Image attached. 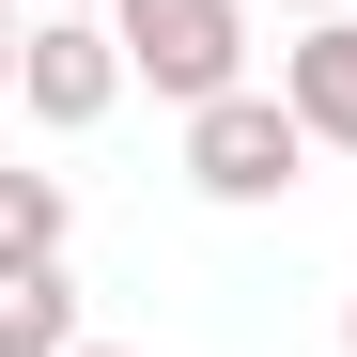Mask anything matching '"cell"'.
<instances>
[{
	"instance_id": "4",
	"label": "cell",
	"mask_w": 357,
	"mask_h": 357,
	"mask_svg": "<svg viewBox=\"0 0 357 357\" xmlns=\"http://www.w3.org/2000/svg\"><path fill=\"white\" fill-rule=\"evenodd\" d=\"M280 109L311 125V155H357V16H311L280 47Z\"/></svg>"
},
{
	"instance_id": "5",
	"label": "cell",
	"mask_w": 357,
	"mask_h": 357,
	"mask_svg": "<svg viewBox=\"0 0 357 357\" xmlns=\"http://www.w3.org/2000/svg\"><path fill=\"white\" fill-rule=\"evenodd\" d=\"M78 280L63 264H0V357H78Z\"/></svg>"
},
{
	"instance_id": "7",
	"label": "cell",
	"mask_w": 357,
	"mask_h": 357,
	"mask_svg": "<svg viewBox=\"0 0 357 357\" xmlns=\"http://www.w3.org/2000/svg\"><path fill=\"white\" fill-rule=\"evenodd\" d=\"M16 47H31V0H0V93H16Z\"/></svg>"
},
{
	"instance_id": "10",
	"label": "cell",
	"mask_w": 357,
	"mask_h": 357,
	"mask_svg": "<svg viewBox=\"0 0 357 357\" xmlns=\"http://www.w3.org/2000/svg\"><path fill=\"white\" fill-rule=\"evenodd\" d=\"M342 357H357V295H342Z\"/></svg>"
},
{
	"instance_id": "6",
	"label": "cell",
	"mask_w": 357,
	"mask_h": 357,
	"mask_svg": "<svg viewBox=\"0 0 357 357\" xmlns=\"http://www.w3.org/2000/svg\"><path fill=\"white\" fill-rule=\"evenodd\" d=\"M63 233H78L63 171H0V264H63Z\"/></svg>"
},
{
	"instance_id": "11",
	"label": "cell",
	"mask_w": 357,
	"mask_h": 357,
	"mask_svg": "<svg viewBox=\"0 0 357 357\" xmlns=\"http://www.w3.org/2000/svg\"><path fill=\"white\" fill-rule=\"evenodd\" d=\"M78 357H125V342H78Z\"/></svg>"
},
{
	"instance_id": "8",
	"label": "cell",
	"mask_w": 357,
	"mask_h": 357,
	"mask_svg": "<svg viewBox=\"0 0 357 357\" xmlns=\"http://www.w3.org/2000/svg\"><path fill=\"white\" fill-rule=\"evenodd\" d=\"M280 16H295V31H311V16H357V0H280Z\"/></svg>"
},
{
	"instance_id": "2",
	"label": "cell",
	"mask_w": 357,
	"mask_h": 357,
	"mask_svg": "<svg viewBox=\"0 0 357 357\" xmlns=\"http://www.w3.org/2000/svg\"><path fill=\"white\" fill-rule=\"evenodd\" d=\"M187 187H202V202H233V218H264V202L311 187V125L280 109V78H249V93L187 109Z\"/></svg>"
},
{
	"instance_id": "3",
	"label": "cell",
	"mask_w": 357,
	"mask_h": 357,
	"mask_svg": "<svg viewBox=\"0 0 357 357\" xmlns=\"http://www.w3.org/2000/svg\"><path fill=\"white\" fill-rule=\"evenodd\" d=\"M140 78H125V31L109 16H31V47H16V109L47 140H78V125H109Z\"/></svg>"
},
{
	"instance_id": "1",
	"label": "cell",
	"mask_w": 357,
	"mask_h": 357,
	"mask_svg": "<svg viewBox=\"0 0 357 357\" xmlns=\"http://www.w3.org/2000/svg\"><path fill=\"white\" fill-rule=\"evenodd\" d=\"M109 31H125V78L155 109L249 93V0H109Z\"/></svg>"
},
{
	"instance_id": "9",
	"label": "cell",
	"mask_w": 357,
	"mask_h": 357,
	"mask_svg": "<svg viewBox=\"0 0 357 357\" xmlns=\"http://www.w3.org/2000/svg\"><path fill=\"white\" fill-rule=\"evenodd\" d=\"M31 16H109V0H31Z\"/></svg>"
}]
</instances>
